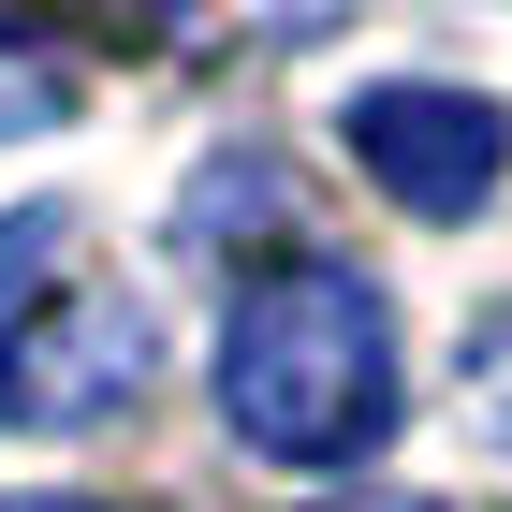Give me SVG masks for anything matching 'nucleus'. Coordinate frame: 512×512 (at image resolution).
Masks as SVG:
<instances>
[{
  "label": "nucleus",
  "instance_id": "f257e3e1",
  "mask_svg": "<svg viewBox=\"0 0 512 512\" xmlns=\"http://www.w3.org/2000/svg\"><path fill=\"white\" fill-rule=\"evenodd\" d=\"M220 410L278 469H352L395 425V308L352 264H264L220 322Z\"/></svg>",
  "mask_w": 512,
  "mask_h": 512
},
{
  "label": "nucleus",
  "instance_id": "f03ea898",
  "mask_svg": "<svg viewBox=\"0 0 512 512\" xmlns=\"http://www.w3.org/2000/svg\"><path fill=\"white\" fill-rule=\"evenodd\" d=\"M147 395V308L74 249V220H0V410L15 425H103Z\"/></svg>",
  "mask_w": 512,
  "mask_h": 512
},
{
  "label": "nucleus",
  "instance_id": "7ed1b4c3",
  "mask_svg": "<svg viewBox=\"0 0 512 512\" xmlns=\"http://www.w3.org/2000/svg\"><path fill=\"white\" fill-rule=\"evenodd\" d=\"M337 147H352L410 220H469L512 176V118L483 88H352V103H337Z\"/></svg>",
  "mask_w": 512,
  "mask_h": 512
},
{
  "label": "nucleus",
  "instance_id": "20e7f679",
  "mask_svg": "<svg viewBox=\"0 0 512 512\" xmlns=\"http://www.w3.org/2000/svg\"><path fill=\"white\" fill-rule=\"evenodd\" d=\"M469 410L512 439V308H483V337H469Z\"/></svg>",
  "mask_w": 512,
  "mask_h": 512
},
{
  "label": "nucleus",
  "instance_id": "39448f33",
  "mask_svg": "<svg viewBox=\"0 0 512 512\" xmlns=\"http://www.w3.org/2000/svg\"><path fill=\"white\" fill-rule=\"evenodd\" d=\"M59 103H74V88L44 74V59H0V147H15V132H44Z\"/></svg>",
  "mask_w": 512,
  "mask_h": 512
},
{
  "label": "nucleus",
  "instance_id": "423d86ee",
  "mask_svg": "<svg viewBox=\"0 0 512 512\" xmlns=\"http://www.w3.org/2000/svg\"><path fill=\"white\" fill-rule=\"evenodd\" d=\"M322 512H439V498H395V483H366V498H322Z\"/></svg>",
  "mask_w": 512,
  "mask_h": 512
},
{
  "label": "nucleus",
  "instance_id": "0eeeda50",
  "mask_svg": "<svg viewBox=\"0 0 512 512\" xmlns=\"http://www.w3.org/2000/svg\"><path fill=\"white\" fill-rule=\"evenodd\" d=\"M0 512H103V498H0Z\"/></svg>",
  "mask_w": 512,
  "mask_h": 512
}]
</instances>
